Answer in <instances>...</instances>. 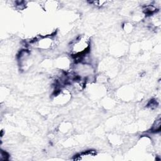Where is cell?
Wrapping results in <instances>:
<instances>
[{
  "label": "cell",
  "mask_w": 161,
  "mask_h": 161,
  "mask_svg": "<svg viewBox=\"0 0 161 161\" xmlns=\"http://www.w3.org/2000/svg\"><path fill=\"white\" fill-rule=\"evenodd\" d=\"M32 43L37 49L43 51L52 50L55 46V39L54 35H41L32 41Z\"/></svg>",
  "instance_id": "7a4b0ae2"
},
{
  "label": "cell",
  "mask_w": 161,
  "mask_h": 161,
  "mask_svg": "<svg viewBox=\"0 0 161 161\" xmlns=\"http://www.w3.org/2000/svg\"><path fill=\"white\" fill-rule=\"evenodd\" d=\"M9 158V155L6 151H0V160H6Z\"/></svg>",
  "instance_id": "5b68a950"
},
{
  "label": "cell",
  "mask_w": 161,
  "mask_h": 161,
  "mask_svg": "<svg viewBox=\"0 0 161 161\" xmlns=\"http://www.w3.org/2000/svg\"><path fill=\"white\" fill-rule=\"evenodd\" d=\"M110 2L108 1H94V2H90V3L92 4L93 5L98 7V8H102L108 5Z\"/></svg>",
  "instance_id": "277c9868"
},
{
  "label": "cell",
  "mask_w": 161,
  "mask_h": 161,
  "mask_svg": "<svg viewBox=\"0 0 161 161\" xmlns=\"http://www.w3.org/2000/svg\"><path fill=\"white\" fill-rule=\"evenodd\" d=\"M91 50L90 38L86 35H79L72 40L70 44V54L81 62Z\"/></svg>",
  "instance_id": "6da1fadb"
},
{
  "label": "cell",
  "mask_w": 161,
  "mask_h": 161,
  "mask_svg": "<svg viewBox=\"0 0 161 161\" xmlns=\"http://www.w3.org/2000/svg\"><path fill=\"white\" fill-rule=\"evenodd\" d=\"M160 129H161V119H160V116H159L158 118L156 119L155 121L154 122L151 128V131L152 133H158L160 132Z\"/></svg>",
  "instance_id": "3957f363"
}]
</instances>
